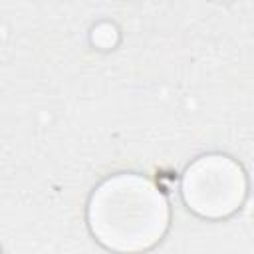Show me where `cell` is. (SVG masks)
<instances>
[{
	"label": "cell",
	"mask_w": 254,
	"mask_h": 254,
	"mask_svg": "<svg viewBox=\"0 0 254 254\" xmlns=\"http://www.w3.org/2000/svg\"><path fill=\"white\" fill-rule=\"evenodd\" d=\"M87 220L93 236L105 248L135 254L163 238L169 226V204L149 179L115 175L91 194Z\"/></svg>",
	"instance_id": "6da1fadb"
},
{
	"label": "cell",
	"mask_w": 254,
	"mask_h": 254,
	"mask_svg": "<svg viewBox=\"0 0 254 254\" xmlns=\"http://www.w3.org/2000/svg\"><path fill=\"white\" fill-rule=\"evenodd\" d=\"M183 198L200 216L222 218L238 210L246 194L242 169L228 157L206 155L196 159L183 175Z\"/></svg>",
	"instance_id": "7a4b0ae2"
}]
</instances>
